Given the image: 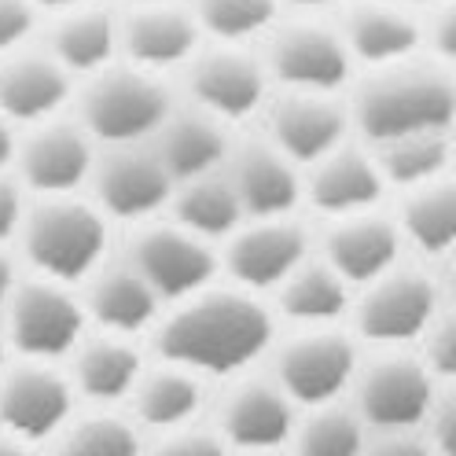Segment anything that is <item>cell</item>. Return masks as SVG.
Here are the masks:
<instances>
[{
	"label": "cell",
	"mask_w": 456,
	"mask_h": 456,
	"mask_svg": "<svg viewBox=\"0 0 456 456\" xmlns=\"http://www.w3.org/2000/svg\"><path fill=\"white\" fill-rule=\"evenodd\" d=\"M273 342V313L243 291H203L181 302L155 328L162 364L184 368L195 379L240 376Z\"/></svg>",
	"instance_id": "6da1fadb"
},
{
	"label": "cell",
	"mask_w": 456,
	"mask_h": 456,
	"mask_svg": "<svg viewBox=\"0 0 456 456\" xmlns=\"http://www.w3.org/2000/svg\"><path fill=\"white\" fill-rule=\"evenodd\" d=\"M452 77L442 63H397L372 74L354 100L350 122L376 148L405 136L449 133L452 126Z\"/></svg>",
	"instance_id": "7a4b0ae2"
},
{
	"label": "cell",
	"mask_w": 456,
	"mask_h": 456,
	"mask_svg": "<svg viewBox=\"0 0 456 456\" xmlns=\"http://www.w3.org/2000/svg\"><path fill=\"white\" fill-rule=\"evenodd\" d=\"M19 240L41 280L77 283L89 280L107 250V221L96 207L77 199H45L19 224Z\"/></svg>",
	"instance_id": "3957f363"
},
{
	"label": "cell",
	"mask_w": 456,
	"mask_h": 456,
	"mask_svg": "<svg viewBox=\"0 0 456 456\" xmlns=\"http://www.w3.org/2000/svg\"><path fill=\"white\" fill-rule=\"evenodd\" d=\"M169 93L155 74L136 67H107L93 74L81 96L85 136L103 140L107 148H136L162 129L169 118Z\"/></svg>",
	"instance_id": "277c9868"
},
{
	"label": "cell",
	"mask_w": 456,
	"mask_h": 456,
	"mask_svg": "<svg viewBox=\"0 0 456 456\" xmlns=\"http://www.w3.org/2000/svg\"><path fill=\"white\" fill-rule=\"evenodd\" d=\"M354 412L368 435L419 431L442 383L427 372L423 361L405 350H383L376 361L357 368L354 376Z\"/></svg>",
	"instance_id": "5b68a950"
},
{
	"label": "cell",
	"mask_w": 456,
	"mask_h": 456,
	"mask_svg": "<svg viewBox=\"0 0 456 456\" xmlns=\"http://www.w3.org/2000/svg\"><path fill=\"white\" fill-rule=\"evenodd\" d=\"M361 368L357 342L338 328H309L291 335L273 357V383L295 409H321L350 394Z\"/></svg>",
	"instance_id": "8992f818"
},
{
	"label": "cell",
	"mask_w": 456,
	"mask_h": 456,
	"mask_svg": "<svg viewBox=\"0 0 456 456\" xmlns=\"http://www.w3.org/2000/svg\"><path fill=\"white\" fill-rule=\"evenodd\" d=\"M4 342L22 354V361L52 364L85 338V309L63 283L52 280H22L4 302Z\"/></svg>",
	"instance_id": "52a82bcc"
},
{
	"label": "cell",
	"mask_w": 456,
	"mask_h": 456,
	"mask_svg": "<svg viewBox=\"0 0 456 456\" xmlns=\"http://www.w3.org/2000/svg\"><path fill=\"white\" fill-rule=\"evenodd\" d=\"M357 331L372 346L402 350L409 342H419L438 317H442V295L438 283L419 269H390L376 283H368L357 298Z\"/></svg>",
	"instance_id": "ba28073f"
},
{
	"label": "cell",
	"mask_w": 456,
	"mask_h": 456,
	"mask_svg": "<svg viewBox=\"0 0 456 456\" xmlns=\"http://www.w3.org/2000/svg\"><path fill=\"white\" fill-rule=\"evenodd\" d=\"M74 416V390L52 364L19 361L0 376V435L26 445L52 442Z\"/></svg>",
	"instance_id": "9c48e42d"
},
{
	"label": "cell",
	"mask_w": 456,
	"mask_h": 456,
	"mask_svg": "<svg viewBox=\"0 0 456 456\" xmlns=\"http://www.w3.org/2000/svg\"><path fill=\"white\" fill-rule=\"evenodd\" d=\"M295 419L298 409L273 379H236L217 405L214 431L228 445V452L276 456L291 442Z\"/></svg>",
	"instance_id": "30bf717a"
},
{
	"label": "cell",
	"mask_w": 456,
	"mask_h": 456,
	"mask_svg": "<svg viewBox=\"0 0 456 456\" xmlns=\"http://www.w3.org/2000/svg\"><path fill=\"white\" fill-rule=\"evenodd\" d=\"M129 265L148 283L159 302H177V305L210 291V280L217 273V258L210 243L181 232L177 224L144 228L133 243Z\"/></svg>",
	"instance_id": "8fae6325"
},
{
	"label": "cell",
	"mask_w": 456,
	"mask_h": 456,
	"mask_svg": "<svg viewBox=\"0 0 456 456\" xmlns=\"http://www.w3.org/2000/svg\"><path fill=\"white\" fill-rule=\"evenodd\" d=\"M309 258V240L291 217L250 221L224 240V269L243 295L276 291Z\"/></svg>",
	"instance_id": "7c38bea8"
},
{
	"label": "cell",
	"mask_w": 456,
	"mask_h": 456,
	"mask_svg": "<svg viewBox=\"0 0 456 456\" xmlns=\"http://www.w3.org/2000/svg\"><path fill=\"white\" fill-rule=\"evenodd\" d=\"M269 74H276L288 93L331 96L350 74V55L338 34L317 22H291L269 41Z\"/></svg>",
	"instance_id": "4fadbf2b"
},
{
	"label": "cell",
	"mask_w": 456,
	"mask_h": 456,
	"mask_svg": "<svg viewBox=\"0 0 456 456\" xmlns=\"http://www.w3.org/2000/svg\"><path fill=\"white\" fill-rule=\"evenodd\" d=\"M93 181H96L100 207L126 221L151 217L174 199V181L162 169L159 155L144 144L110 148L93 169Z\"/></svg>",
	"instance_id": "5bb4252c"
},
{
	"label": "cell",
	"mask_w": 456,
	"mask_h": 456,
	"mask_svg": "<svg viewBox=\"0 0 456 456\" xmlns=\"http://www.w3.org/2000/svg\"><path fill=\"white\" fill-rule=\"evenodd\" d=\"M188 85L199 110L214 122H240L265 100V67L236 48H217L195 55Z\"/></svg>",
	"instance_id": "9a60e30c"
},
{
	"label": "cell",
	"mask_w": 456,
	"mask_h": 456,
	"mask_svg": "<svg viewBox=\"0 0 456 456\" xmlns=\"http://www.w3.org/2000/svg\"><path fill=\"white\" fill-rule=\"evenodd\" d=\"M350 129V114L331 96L288 93L269 110V144L295 162H321L324 155L342 148V136Z\"/></svg>",
	"instance_id": "2e32d148"
},
{
	"label": "cell",
	"mask_w": 456,
	"mask_h": 456,
	"mask_svg": "<svg viewBox=\"0 0 456 456\" xmlns=\"http://www.w3.org/2000/svg\"><path fill=\"white\" fill-rule=\"evenodd\" d=\"M15 162L22 169V181L34 191L45 199H63L89 181L93 144L81 126L45 122L26 136L22 148H15Z\"/></svg>",
	"instance_id": "e0dca14e"
},
{
	"label": "cell",
	"mask_w": 456,
	"mask_h": 456,
	"mask_svg": "<svg viewBox=\"0 0 456 456\" xmlns=\"http://www.w3.org/2000/svg\"><path fill=\"white\" fill-rule=\"evenodd\" d=\"M402 258V236L397 224L379 214H357L331 224L324 240V265L346 283V288H368Z\"/></svg>",
	"instance_id": "ac0fdd59"
},
{
	"label": "cell",
	"mask_w": 456,
	"mask_h": 456,
	"mask_svg": "<svg viewBox=\"0 0 456 456\" xmlns=\"http://www.w3.org/2000/svg\"><path fill=\"white\" fill-rule=\"evenodd\" d=\"M195 45L199 26L181 4L129 8V15L118 22V52H126V60L144 74L191 63Z\"/></svg>",
	"instance_id": "d6986e66"
},
{
	"label": "cell",
	"mask_w": 456,
	"mask_h": 456,
	"mask_svg": "<svg viewBox=\"0 0 456 456\" xmlns=\"http://www.w3.org/2000/svg\"><path fill=\"white\" fill-rule=\"evenodd\" d=\"M70 93V77L52 55L15 52L0 60V118L12 126H45L55 122Z\"/></svg>",
	"instance_id": "ffe728a7"
},
{
	"label": "cell",
	"mask_w": 456,
	"mask_h": 456,
	"mask_svg": "<svg viewBox=\"0 0 456 456\" xmlns=\"http://www.w3.org/2000/svg\"><path fill=\"white\" fill-rule=\"evenodd\" d=\"M243 217L254 221H276L288 217L298 203V174L295 166L283 159L269 140H254L243 144L232 159V174H228Z\"/></svg>",
	"instance_id": "44dd1931"
},
{
	"label": "cell",
	"mask_w": 456,
	"mask_h": 456,
	"mask_svg": "<svg viewBox=\"0 0 456 456\" xmlns=\"http://www.w3.org/2000/svg\"><path fill=\"white\" fill-rule=\"evenodd\" d=\"M383 177L372 155H364L357 148L342 144L338 151L324 155L321 162H313V174L305 184L309 203L321 214L342 221V217H357V214H372V207L383 195Z\"/></svg>",
	"instance_id": "7402d4cb"
},
{
	"label": "cell",
	"mask_w": 456,
	"mask_h": 456,
	"mask_svg": "<svg viewBox=\"0 0 456 456\" xmlns=\"http://www.w3.org/2000/svg\"><path fill=\"white\" fill-rule=\"evenodd\" d=\"M140 372H144V361H140V350L129 338L96 335V338H81L74 346L67 383L85 402L107 409V405L126 402Z\"/></svg>",
	"instance_id": "603a6c76"
},
{
	"label": "cell",
	"mask_w": 456,
	"mask_h": 456,
	"mask_svg": "<svg viewBox=\"0 0 456 456\" xmlns=\"http://www.w3.org/2000/svg\"><path fill=\"white\" fill-rule=\"evenodd\" d=\"M159 298L151 288L136 276L129 262L122 265H103L89 276V291H85V321H96L103 335L133 338L140 331H148L159 317Z\"/></svg>",
	"instance_id": "cb8c5ba5"
},
{
	"label": "cell",
	"mask_w": 456,
	"mask_h": 456,
	"mask_svg": "<svg viewBox=\"0 0 456 456\" xmlns=\"http://www.w3.org/2000/svg\"><path fill=\"white\" fill-rule=\"evenodd\" d=\"M169 174V181L188 184L199 177L217 174V166L228 155V140L221 122H214L203 110H169V118L155 133V148H151Z\"/></svg>",
	"instance_id": "d4e9b609"
},
{
	"label": "cell",
	"mask_w": 456,
	"mask_h": 456,
	"mask_svg": "<svg viewBox=\"0 0 456 456\" xmlns=\"http://www.w3.org/2000/svg\"><path fill=\"white\" fill-rule=\"evenodd\" d=\"M338 41H342V48H346L350 63L361 60V63H372V67L387 70V67L412 60L416 48L423 45V30H419V22L402 8L357 4V8H350Z\"/></svg>",
	"instance_id": "484cf974"
},
{
	"label": "cell",
	"mask_w": 456,
	"mask_h": 456,
	"mask_svg": "<svg viewBox=\"0 0 456 456\" xmlns=\"http://www.w3.org/2000/svg\"><path fill=\"white\" fill-rule=\"evenodd\" d=\"M133 409V427H148V431L169 435L181 431V427L195 423V412L203 409V379H195L184 368L174 364H159V368H144L133 387V394L126 397Z\"/></svg>",
	"instance_id": "4316f807"
},
{
	"label": "cell",
	"mask_w": 456,
	"mask_h": 456,
	"mask_svg": "<svg viewBox=\"0 0 456 456\" xmlns=\"http://www.w3.org/2000/svg\"><path fill=\"white\" fill-rule=\"evenodd\" d=\"M276 305L291 324L302 331L309 328H331L346 317L350 309V288L342 283L324 262H302L288 280L276 288Z\"/></svg>",
	"instance_id": "83f0119b"
},
{
	"label": "cell",
	"mask_w": 456,
	"mask_h": 456,
	"mask_svg": "<svg viewBox=\"0 0 456 456\" xmlns=\"http://www.w3.org/2000/svg\"><path fill=\"white\" fill-rule=\"evenodd\" d=\"M52 60L70 74H100L118 55V22L100 8L67 12L52 34Z\"/></svg>",
	"instance_id": "f1b7e54d"
},
{
	"label": "cell",
	"mask_w": 456,
	"mask_h": 456,
	"mask_svg": "<svg viewBox=\"0 0 456 456\" xmlns=\"http://www.w3.org/2000/svg\"><path fill=\"white\" fill-rule=\"evenodd\" d=\"M174 214H177L181 232L203 243L236 236L247 221L232 184H228V177H217V174L174 188Z\"/></svg>",
	"instance_id": "f546056e"
},
{
	"label": "cell",
	"mask_w": 456,
	"mask_h": 456,
	"mask_svg": "<svg viewBox=\"0 0 456 456\" xmlns=\"http://www.w3.org/2000/svg\"><path fill=\"white\" fill-rule=\"evenodd\" d=\"M397 236L409 240L412 247H419L427 258H442L452 250L456 240V191L445 181L427 184L409 191L405 207H402V228Z\"/></svg>",
	"instance_id": "4dcf8cb0"
},
{
	"label": "cell",
	"mask_w": 456,
	"mask_h": 456,
	"mask_svg": "<svg viewBox=\"0 0 456 456\" xmlns=\"http://www.w3.org/2000/svg\"><path fill=\"white\" fill-rule=\"evenodd\" d=\"M48 456H144V442L126 416L96 409L89 416H70L48 442Z\"/></svg>",
	"instance_id": "1f68e13d"
},
{
	"label": "cell",
	"mask_w": 456,
	"mask_h": 456,
	"mask_svg": "<svg viewBox=\"0 0 456 456\" xmlns=\"http://www.w3.org/2000/svg\"><path fill=\"white\" fill-rule=\"evenodd\" d=\"M379 155V177L383 184H397L405 191L427 188V184H438L445 181V169H449V133H423V136H405V140H394V144L376 148Z\"/></svg>",
	"instance_id": "d6a6232c"
},
{
	"label": "cell",
	"mask_w": 456,
	"mask_h": 456,
	"mask_svg": "<svg viewBox=\"0 0 456 456\" xmlns=\"http://www.w3.org/2000/svg\"><path fill=\"white\" fill-rule=\"evenodd\" d=\"M368 442L364 423L350 405H321L305 409V416L295 419L291 431V456H361Z\"/></svg>",
	"instance_id": "836d02e7"
},
{
	"label": "cell",
	"mask_w": 456,
	"mask_h": 456,
	"mask_svg": "<svg viewBox=\"0 0 456 456\" xmlns=\"http://www.w3.org/2000/svg\"><path fill=\"white\" fill-rule=\"evenodd\" d=\"M276 8L280 0H195L191 19L217 41H250L276 22Z\"/></svg>",
	"instance_id": "e575fe53"
},
{
	"label": "cell",
	"mask_w": 456,
	"mask_h": 456,
	"mask_svg": "<svg viewBox=\"0 0 456 456\" xmlns=\"http://www.w3.org/2000/svg\"><path fill=\"white\" fill-rule=\"evenodd\" d=\"M148 456H232L228 445L217 438L214 427H181V431L159 435L155 449Z\"/></svg>",
	"instance_id": "d590c367"
},
{
	"label": "cell",
	"mask_w": 456,
	"mask_h": 456,
	"mask_svg": "<svg viewBox=\"0 0 456 456\" xmlns=\"http://www.w3.org/2000/svg\"><path fill=\"white\" fill-rule=\"evenodd\" d=\"M419 342H423V354H419L423 368L438 383H445L452 376V368H456V328H452V321L442 313V317L427 328V335Z\"/></svg>",
	"instance_id": "8d00e7d4"
},
{
	"label": "cell",
	"mask_w": 456,
	"mask_h": 456,
	"mask_svg": "<svg viewBox=\"0 0 456 456\" xmlns=\"http://www.w3.org/2000/svg\"><path fill=\"white\" fill-rule=\"evenodd\" d=\"M37 8L30 0H0V60H8L22 48V41L34 30Z\"/></svg>",
	"instance_id": "74e56055"
},
{
	"label": "cell",
	"mask_w": 456,
	"mask_h": 456,
	"mask_svg": "<svg viewBox=\"0 0 456 456\" xmlns=\"http://www.w3.org/2000/svg\"><path fill=\"white\" fill-rule=\"evenodd\" d=\"M361 456H438L419 431H387V435H368Z\"/></svg>",
	"instance_id": "f35d334b"
},
{
	"label": "cell",
	"mask_w": 456,
	"mask_h": 456,
	"mask_svg": "<svg viewBox=\"0 0 456 456\" xmlns=\"http://www.w3.org/2000/svg\"><path fill=\"white\" fill-rule=\"evenodd\" d=\"M22 217H26V210H22L19 188L4 174H0V243H8L12 236H19Z\"/></svg>",
	"instance_id": "ab89813d"
},
{
	"label": "cell",
	"mask_w": 456,
	"mask_h": 456,
	"mask_svg": "<svg viewBox=\"0 0 456 456\" xmlns=\"http://www.w3.org/2000/svg\"><path fill=\"white\" fill-rule=\"evenodd\" d=\"M15 129H12V122L8 118H0V174L8 169V162L15 159Z\"/></svg>",
	"instance_id": "60d3db41"
},
{
	"label": "cell",
	"mask_w": 456,
	"mask_h": 456,
	"mask_svg": "<svg viewBox=\"0 0 456 456\" xmlns=\"http://www.w3.org/2000/svg\"><path fill=\"white\" fill-rule=\"evenodd\" d=\"M12 288H15V273H12V262H8V254L0 250V309H4V302H8Z\"/></svg>",
	"instance_id": "b9f144b4"
},
{
	"label": "cell",
	"mask_w": 456,
	"mask_h": 456,
	"mask_svg": "<svg viewBox=\"0 0 456 456\" xmlns=\"http://www.w3.org/2000/svg\"><path fill=\"white\" fill-rule=\"evenodd\" d=\"M34 8H55V12H77V8H93V0H30Z\"/></svg>",
	"instance_id": "7bdbcfd3"
},
{
	"label": "cell",
	"mask_w": 456,
	"mask_h": 456,
	"mask_svg": "<svg viewBox=\"0 0 456 456\" xmlns=\"http://www.w3.org/2000/svg\"><path fill=\"white\" fill-rule=\"evenodd\" d=\"M0 456H37V449L26 445V442H15L8 435H0Z\"/></svg>",
	"instance_id": "ee69618b"
},
{
	"label": "cell",
	"mask_w": 456,
	"mask_h": 456,
	"mask_svg": "<svg viewBox=\"0 0 456 456\" xmlns=\"http://www.w3.org/2000/svg\"><path fill=\"white\" fill-rule=\"evenodd\" d=\"M379 4H390V8L409 12V8H442V0H379Z\"/></svg>",
	"instance_id": "f6af8a7d"
},
{
	"label": "cell",
	"mask_w": 456,
	"mask_h": 456,
	"mask_svg": "<svg viewBox=\"0 0 456 456\" xmlns=\"http://www.w3.org/2000/svg\"><path fill=\"white\" fill-rule=\"evenodd\" d=\"M288 4H295V8H309V12H321V8H338V4H346V0H288Z\"/></svg>",
	"instance_id": "bcb514c9"
},
{
	"label": "cell",
	"mask_w": 456,
	"mask_h": 456,
	"mask_svg": "<svg viewBox=\"0 0 456 456\" xmlns=\"http://www.w3.org/2000/svg\"><path fill=\"white\" fill-rule=\"evenodd\" d=\"M133 8H148V4H181V0H129Z\"/></svg>",
	"instance_id": "7dc6e473"
},
{
	"label": "cell",
	"mask_w": 456,
	"mask_h": 456,
	"mask_svg": "<svg viewBox=\"0 0 456 456\" xmlns=\"http://www.w3.org/2000/svg\"><path fill=\"white\" fill-rule=\"evenodd\" d=\"M4 368H8V342L0 335V376H4Z\"/></svg>",
	"instance_id": "c3c4849f"
}]
</instances>
